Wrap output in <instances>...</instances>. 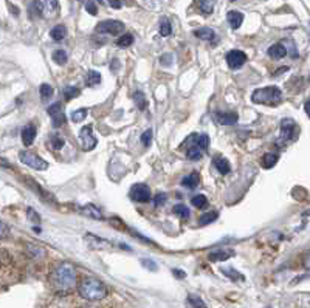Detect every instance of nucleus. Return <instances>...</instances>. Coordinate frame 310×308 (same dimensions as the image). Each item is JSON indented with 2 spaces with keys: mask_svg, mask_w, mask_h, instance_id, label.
Wrapping results in <instances>:
<instances>
[{
  "mask_svg": "<svg viewBox=\"0 0 310 308\" xmlns=\"http://www.w3.org/2000/svg\"><path fill=\"white\" fill-rule=\"evenodd\" d=\"M50 284L58 293L62 294L70 293L76 285V269L73 263L70 262L59 263L53 269V273L50 274Z\"/></svg>",
  "mask_w": 310,
  "mask_h": 308,
  "instance_id": "1",
  "label": "nucleus"
},
{
  "mask_svg": "<svg viewBox=\"0 0 310 308\" xmlns=\"http://www.w3.org/2000/svg\"><path fill=\"white\" fill-rule=\"evenodd\" d=\"M79 294L81 298L85 301L95 302V301H102L107 296V287L96 277H84L79 284Z\"/></svg>",
  "mask_w": 310,
  "mask_h": 308,
  "instance_id": "2",
  "label": "nucleus"
},
{
  "mask_svg": "<svg viewBox=\"0 0 310 308\" xmlns=\"http://www.w3.org/2000/svg\"><path fill=\"white\" fill-rule=\"evenodd\" d=\"M251 101L254 104H262V106H278L282 101V92L279 87L270 85L264 88H257L251 95Z\"/></svg>",
  "mask_w": 310,
  "mask_h": 308,
  "instance_id": "3",
  "label": "nucleus"
},
{
  "mask_svg": "<svg viewBox=\"0 0 310 308\" xmlns=\"http://www.w3.org/2000/svg\"><path fill=\"white\" fill-rule=\"evenodd\" d=\"M19 160L23 164H27L28 168L36 169V171H45V169H48V163L45 160H42L39 155H36V153L31 152V150H22L19 153Z\"/></svg>",
  "mask_w": 310,
  "mask_h": 308,
  "instance_id": "4",
  "label": "nucleus"
},
{
  "mask_svg": "<svg viewBox=\"0 0 310 308\" xmlns=\"http://www.w3.org/2000/svg\"><path fill=\"white\" fill-rule=\"evenodd\" d=\"M124 30V23L120 20H102L96 25V33L99 34H110V36H118Z\"/></svg>",
  "mask_w": 310,
  "mask_h": 308,
  "instance_id": "5",
  "label": "nucleus"
},
{
  "mask_svg": "<svg viewBox=\"0 0 310 308\" xmlns=\"http://www.w3.org/2000/svg\"><path fill=\"white\" fill-rule=\"evenodd\" d=\"M129 197H131L134 201L137 203H148L152 198L151 189L148 185L145 183H137L131 187V192H129Z\"/></svg>",
  "mask_w": 310,
  "mask_h": 308,
  "instance_id": "6",
  "label": "nucleus"
},
{
  "mask_svg": "<svg viewBox=\"0 0 310 308\" xmlns=\"http://www.w3.org/2000/svg\"><path fill=\"white\" fill-rule=\"evenodd\" d=\"M296 123L292 120V118H286L281 121V136H279V141L282 144H287L290 141H293L295 138V133H296Z\"/></svg>",
  "mask_w": 310,
  "mask_h": 308,
  "instance_id": "7",
  "label": "nucleus"
},
{
  "mask_svg": "<svg viewBox=\"0 0 310 308\" xmlns=\"http://www.w3.org/2000/svg\"><path fill=\"white\" fill-rule=\"evenodd\" d=\"M79 143H81V147L82 150L85 152H90V150H93L96 147V138L93 136L92 133V125H84L81 132H79Z\"/></svg>",
  "mask_w": 310,
  "mask_h": 308,
  "instance_id": "8",
  "label": "nucleus"
},
{
  "mask_svg": "<svg viewBox=\"0 0 310 308\" xmlns=\"http://www.w3.org/2000/svg\"><path fill=\"white\" fill-rule=\"evenodd\" d=\"M245 62H247V55H245L243 51H240V50H231V51H228V55H227V63L230 65V68L237 70V68H240L243 65Z\"/></svg>",
  "mask_w": 310,
  "mask_h": 308,
  "instance_id": "9",
  "label": "nucleus"
},
{
  "mask_svg": "<svg viewBox=\"0 0 310 308\" xmlns=\"http://www.w3.org/2000/svg\"><path fill=\"white\" fill-rule=\"evenodd\" d=\"M213 118L217 124H221V125H232L239 120L236 112H216L213 115Z\"/></svg>",
  "mask_w": 310,
  "mask_h": 308,
  "instance_id": "10",
  "label": "nucleus"
},
{
  "mask_svg": "<svg viewBox=\"0 0 310 308\" xmlns=\"http://www.w3.org/2000/svg\"><path fill=\"white\" fill-rule=\"evenodd\" d=\"M36 133H37V130H36V125H33V124H27L22 129V133H20V136H22V143L25 144V146H31L33 144V141H34V138H36Z\"/></svg>",
  "mask_w": 310,
  "mask_h": 308,
  "instance_id": "11",
  "label": "nucleus"
},
{
  "mask_svg": "<svg viewBox=\"0 0 310 308\" xmlns=\"http://www.w3.org/2000/svg\"><path fill=\"white\" fill-rule=\"evenodd\" d=\"M232 255H234V251H231V249H216L210 252L208 259L211 262H225L230 257H232Z\"/></svg>",
  "mask_w": 310,
  "mask_h": 308,
  "instance_id": "12",
  "label": "nucleus"
},
{
  "mask_svg": "<svg viewBox=\"0 0 310 308\" xmlns=\"http://www.w3.org/2000/svg\"><path fill=\"white\" fill-rule=\"evenodd\" d=\"M213 164H214V168L219 171V174H221V175H227V174H230V171H231L230 161H228L227 158L221 157V155L214 157V160H213Z\"/></svg>",
  "mask_w": 310,
  "mask_h": 308,
  "instance_id": "13",
  "label": "nucleus"
},
{
  "mask_svg": "<svg viewBox=\"0 0 310 308\" xmlns=\"http://www.w3.org/2000/svg\"><path fill=\"white\" fill-rule=\"evenodd\" d=\"M44 14L51 19V17H56L58 11H59V3L58 0H44Z\"/></svg>",
  "mask_w": 310,
  "mask_h": 308,
  "instance_id": "14",
  "label": "nucleus"
},
{
  "mask_svg": "<svg viewBox=\"0 0 310 308\" xmlns=\"http://www.w3.org/2000/svg\"><path fill=\"white\" fill-rule=\"evenodd\" d=\"M227 20H228L230 27L232 30H237L242 25V22H243V14H242V12H239V11H230L227 14Z\"/></svg>",
  "mask_w": 310,
  "mask_h": 308,
  "instance_id": "15",
  "label": "nucleus"
},
{
  "mask_svg": "<svg viewBox=\"0 0 310 308\" xmlns=\"http://www.w3.org/2000/svg\"><path fill=\"white\" fill-rule=\"evenodd\" d=\"M286 55H287V48L284 44H275L268 48V56L273 59H282L286 58Z\"/></svg>",
  "mask_w": 310,
  "mask_h": 308,
  "instance_id": "16",
  "label": "nucleus"
},
{
  "mask_svg": "<svg viewBox=\"0 0 310 308\" xmlns=\"http://www.w3.org/2000/svg\"><path fill=\"white\" fill-rule=\"evenodd\" d=\"M196 136H197V135H196ZM202 155H203V150L197 146L196 139H194V143L186 149V158H188V160H192V161H196V160H200Z\"/></svg>",
  "mask_w": 310,
  "mask_h": 308,
  "instance_id": "17",
  "label": "nucleus"
},
{
  "mask_svg": "<svg viewBox=\"0 0 310 308\" xmlns=\"http://www.w3.org/2000/svg\"><path fill=\"white\" fill-rule=\"evenodd\" d=\"M199 183H200V175L197 172H192L182 180V186H185L188 189H194L196 186H199Z\"/></svg>",
  "mask_w": 310,
  "mask_h": 308,
  "instance_id": "18",
  "label": "nucleus"
},
{
  "mask_svg": "<svg viewBox=\"0 0 310 308\" xmlns=\"http://www.w3.org/2000/svg\"><path fill=\"white\" fill-rule=\"evenodd\" d=\"M278 161H279V155H278V153H275V152H268V153H265V155L262 157V168L271 169Z\"/></svg>",
  "mask_w": 310,
  "mask_h": 308,
  "instance_id": "19",
  "label": "nucleus"
},
{
  "mask_svg": "<svg viewBox=\"0 0 310 308\" xmlns=\"http://www.w3.org/2000/svg\"><path fill=\"white\" fill-rule=\"evenodd\" d=\"M197 8L200 9V12L203 16H210L213 9H214V2L213 0H196Z\"/></svg>",
  "mask_w": 310,
  "mask_h": 308,
  "instance_id": "20",
  "label": "nucleus"
},
{
  "mask_svg": "<svg viewBox=\"0 0 310 308\" xmlns=\"http://www.w3.org/2000/svg\"><path fill=\"white\" fill-rule=\"evenodd\" d=\"M81 212H82L84 215L90 217V219H95V220H102V219H104V217H102V214H101V211L96 209V208L93 206V204H87V206H84V208L81 209Z\"/></svg>",
  "mask_w": 310,
  "mask_h": 308,
  "instance_id": "21",
  "label": "nucleus"
},
{
  "mask_svg": "<svg viewBox=\"0 0 310 308\" xmlns=\"http://www.w3.org/2000/svg\"><path fill=\"white\" fill-rule=\"evenodd\" d=\"M28 14H30L31 19L33 17H41L44 14V5H42V2H39V0H34V2H31L30 6H28Z\"/></svg>",
  "mask_w": 310,
  "mask_h": 308,
  "instance_id": "22",
  "label": "nucleus"
},
{
  "mask_svg": "<svg viewBox=\"0 0 310 308\" xmlns=\"http://www.w3.org/2000/svg\"><path fill=\"white\" fill-rule=\"evenodd\" d=\"M50 36H51V39H53V41H62V39H66V37H67V28H66V25H56V27L50 31Z\"/></svg>",
  "mask_w": 310,
  "mask_h": 308,
  "instance_id": "23",
  "label": "nucleus"
},
{
  "mask_svg": "<svg viewBox=\"0 0 310 308\" xmlns=\"http://www.w3.org/2000/svg\"><path fill=\"white\" fill-rule=\"evenodd\" d=\"M194 36L199 37V39H202V41H213L216 37V33H214L213 28L205 27V28H200L197 31H194Z\"/></svg>",
  "mask_w": 310,
  "mask_h": 308,
  "instance_id": "24",
  "label": "nucleus"
},
{
  "mask_svg": "<svg viewBox=\"0 0 310 308\" xmlns=\"http://www.w3.org/2000/svg\"><path fill=\"white\" fill-rule=\"evenodd\" d=\"M134 101L135 104L138 107V110L145 112L148 109V99H146V95L143 92H140V90H137V92L134 93Z\"/></svg>",
  "mask_w": 310,
  "mask_h": 308,
  "instance_id": "25",
  "label": "nucleus"
},
{
  "mask_svg": "<svg viewBox=\"0 0 310 308\" xmlns=\"http://www.w3.org/2000/svg\"><path fill=\"white\" fill-rule=\"evenodd\" d=\"M99 82H101V73H98L95 70H90L85 76V85L87 87H96Z\"/></svg>",
  "mask_w": 310,
  "mask_h": 308,
  "instance_id": "26",
  "label": "nucleus"
},
{
  "mask_svg": "<svg viewBox=\"0 0 310 308\" xmlns=\"http://www.w3.org/2000/svg\"><path fill=\"white\" fill-rule=\"evenodd\" d=\"M217 217H219V214H217L216 211L205 212V214H202V215H200V219H199V225H200V226H206V225H210V223H213V222H216V220H217Z\"/></svg>",
  "mask_w": 310,
  "mask_h": 308,
  "instance_id": "27",
  "label": "nucleus"
},
{
  "mask_svg": "<svg viewBox=\"0 0 310 308\" xmlns=\"http://www.w3.org/2000/svg\"><path fill=\"white\" fill-rule=\"evenodd\" d=\"M62 95H64V98H66V101H70V99H75V98L79 96V95H81V90L78 88V87H70V85H67V87H64Z\"/></svg>",
  "mask_w": 310,
  "mask_h": 308,
  "instance_id": "28",
  "label": "nucleus"
},
{
  "mask_svg": "<svg viewBox=\"0 0 310 308\" xmlns=\"http://www.w3.org/2000/svg\"><path fill=\"white\" fill-rule=\"evenodd\" d=\"M174 214L175 215H178L180 217V219H188V217H189V208L186 206V204H183V203H178V204H175V206H174Z\"/></svg>",
  "mask_w": 310,
  "mask_h": 308,
  "instance_id": "29",
  "label": "nucleus"
},
{
  "mask_svg": "<svg viewBox=\"0 0 310 308\" xmlns=\"http://www.w3.org/2000/svg\"><path fill=\"white\" fill-rule=\"evenodd\" d=\"M53 61L58 63V65H66L67 63V61H69V56H67V53L64 50H56V51H53Z\"/></svg>",
  "mask_w": 310,
  "mask_h": 308,
  "instance_id": "30",
  "label": "nucleus"
},
{
  "mask_svg": "<svg viewBox=\"0 0 310 308\" xmlns=\"http://www.w3.org/2000/svg\"><path fill=\"white\" fill-rule=\"evenodd\" d=\"M39 92H41V99L42 101H48L51 96L55 95V90H53V87H51L50 84H42L41 88H39Z\"/></svg>",
  "mask_w": 310,
  "mask_h": 308,
  "instance_id": "31",
  "label": "nucleus"
},
{
  "mask_svg": "<svg viewBox=\"0 0 310 308\" xmlns=\"http://www.w3.org/2000/svg\"><path fill=\"white\" fill-rule=\"evenodd\" d=\"M50 143H51V147H53L55 150H59V149H62V147H64V144H66V139H64V136H62V135L55 133V135H51Z\"/></svg>",
  "mask_w": 310,
  "mask_h": 308,
  "instance_id": "32",
  "label": "nucleus"
},
{
  "mask_svg": "<svg viewBox=\"0 0 310 308\" xmlns=\"http://www.w3.org/2000/svg\"><path fill=\"white\" fill-rule=\"evenodd\" d=\"M134 44V36L132 34H123L118 41H116V45L121 47V48H127V47H131Z\"/></svg>",
  "mask_w": 310,
  "mask_h": 308,
  "instance_id": "33",
  "label": "nucleus"
},
{
  "mask_svg": "<svg viewBox=\"0 0 310 308\" xmlns=\"http://www.w3.org/2000/svg\"><path fill=\"white\" fill-rule=\"evenodd\" d=\"M188 305H191L192 308H206V304L196 294H189L188 296Z\"/></svg>",
  "mask_w": 310,
  "mask_h": 308,
  "instance_id": "34",
  "label": "nucleus"
},
{
  "mask_svg": "<svg viewBox=\"0 0 310 308\" xmlns=\"http://www.w3.org/2000/svg\"><path fill=\"white\" fill-rule=\"evenodd\" d=\"M67 123V118H66V115H64L62 112H59V113H56V115H53V117H51V124H53V127H62L64 124Z\"/></svg>",
  "mask_w": 310,
  "mask_h": 308,
  "instance_id": "35",
  "label": "nucleus"
},
{
  "mask_svg": "<svg viewBox=\"0 0 310 308\" xmlns=\"http://www.w3.org/2000/svg\"><path fill=\"white\" fill-rule=\"evenodd\" d=\"M191 203H192V206H196V208L202 209V208L206 206V204H208V198H206L203 194H199V195H196V197H192Z\"/></svg>",
  "mask_w": 310,
  "mask_h": 308,
  "instance_id": "36",
  "label": "nucleus"
},
{
  "mask_svg": "<svg viewBox=\"0 0 310 308\" xmlns=\"http://www.w3.org/2000/svg\"><path fill=\"white\" fill-rule=\"evenodd\" d=\"M196 143H197V146H199L202 150H206V149L210 147V136L206 135V133L197 135V136H196Z\"/></svg>",
  "mask_w": 310,
  "mask_h": 308,
  "instance_id": "37",
  "label": "nucleus"
},
{
  "mask_svg": "<svg viewBox=\"0 0 310 308\" xmlns=\"http://www.w3.org/2000/svg\"><path fill=\"white\" fill-rule=\"evenodd\" d=\"M87 113H88L87 109H78V110H75L72 113V121L73 123H81V121H84L85 117H87Z\"/></svg>",
  "mask_w": 310,
  "mask_h": 308,
  "instance_id": "38",
  "label": "nucleus"
},
{
  "mask_svg": "<svg viewBox=\"0 0 310 308\" xmlns=\"http://www.w3.org/2000/svg\"><path fill=\"white\" fill-rule=\"evenodd\" d=\"M172 33V27H171V22L167 20V19H163L161 20V25H160V34L163 37H167Z\"/></svg>",
  "mask_w": 310,
  "mask_h": 308,
  "instance_id": "39",
  "label": "nucleus"
},
{
  "mask_svg": "<svg viewBox=\"0 0 310 308\" xmlns=\"http://www.w3.org/2000/svg\"><path fill=\"white\" fill-rule=\"evenodd\" d=\"M222 273L224 274H227L230 279H232V280H242L243 279V276L240 274V273H237L236 269H231V268H222Z\"/></svg>",
  "mask_w": 310,
  "mask_h": 308,
  "instance_id": "40",
  "label": "nucleus"
},
{
  "mask_svg": "<svg viewBox=\"0 0 310 308\" xmlns=\"http://www.w3.org/2000/svg\"><path fill=\"white\" fill-rule=\"evenodd\" d=\"M85 9H87L88 14H92V16L98 14V6H96V3L93 2V0H88V2L85 3Z\"/></svg>",
  "mask_w": 310,
  "mask_h": 308,
  "instance_id": "41",
  "label": "nucleus"
},
{
  "mask_svg": "<svg viewBox=\"0 0 310 308\" xmlns=\"http://www.w3.org/2000/svg\"><path fill=\"white\" fill-rule=\"evenodd\" d=\"M151 141H152V130L148 129L143 135H141V143H143V146L149 147L151 146Z\"/></svg>",
  "mask_w": 310,
  "mask_h": 308,
  "instance_id": "42",
  "label": "nucleus"
},
{
  "mask_svg": "<svg viewBox=\"0 0 310 308\" xmlns=\"http://www.w3.org/2000/svg\"><path fill=\"white\" fill-rule=\"evenodd\" d=\"M59 112H62V106L59 104V102H56V104L50 106V107L47 109V113L50 115V117H53V115H56V113H59Z\"/></svg>",
  "mask_w": 310,
  "mask_h": 308,
  "instance_id": "43",
  "label": "nucleus"
},
{
  "mask_svg": "<svg viewBox=\"0 0 310 308\" xmlns=\"http://www.w3.org/2000/svg\"><path fill=\"white\" fill-rule=\"evenodd\" d=\"M28 219H30L33 223H36V225L41 223V217L37 215V212H36L33 208H30V209H28Z\"/></svg>",
  "mask_w": 310,
  "mask_h": 308,
  "instance_id": "44",
  "label": "nucleus"
},
{
  "mask_svg": "<svg viewBox=\"0 0 310 308\" xmlns=\"http://www.w3.org/2000/svg\"><path fill=\"white\" fill-rule=\"evenodd\" d=\"M166 200H167V195L164 192H160V194H157V197H155V206H163Z\"/></svg>",
  "mask_w": 310,
  "mask_h": 308,
  "instance_id": "45",
  "label": "nucleus"
},
{
  "mask_svg": "<svg viewBox=\"0 0 310 308\" xmlns=\"http://www.w3.org/2000/svg\"><path fill=\"white\" fill-rule=\"evenodd\" d=\"M8 236H9V228L3 222H0V240L6 239Z\"/></svg>",
  "mask_w": 310,
  "mask_h": 308,
  "instance_id": "46",
  "label": "nucleus"
},
{
  "mask_svg": "<svg viewBox=\"0 0 310 308\" xmlns=\"http://www.w3.org/2000/svg\"><path fill=\"white\" fill-rule=\"evenodd\" d=\"M141 263H143V266H145V268H149L151 271H157V265H155L152 260H149V259H143V260H141Z\"/></svg>",
  "mask_w": 310,
  "mask_h": 308,
  "instance_id": "47",
  "label": "nucleus"
},
{
  "mask_svg": "<svg viewBox=\"0 0 310 308\" xmlns=\"http://www.w3.org/2000/svg\"><path fill=\"white\" fill-rule=\"evenodd\" d=\"M160 62L163 63L164 67L171 65V63H172V56H171L169 53H167V55H163V56H161V59H160Z\"/></svg>",
  "mask_w": 310,
  "mask_h": 308,
  "instance_id": "48",
  "label": "nucleus"
},
{
  "mask_svg": "<svg viewBox=\"0 0 310 308\" xmlns=\"http://www.w3.org/2000/svg\"><path fill=\"white\" fill-rule=\"evenodd\" d=\"M106 5H110L115 9H120L123 6V2L121 0H106Z\"/></svg>",
  "mask_w": 310,
  "mask_h": 308,
  "instance_id": "49",
  "label": "nucleus"
},
{
  "mask_svg": "<svg viewBox=\"0 0 310 308\" xmlns=\"http://www.w3.org/2000/svg\"><path fill=\"white\" fill-rule=\"evenodd\" d=\"M303 265H304V268H306V269H309V271H310V251H307V252L304 254Z\"/></svg>",
  "mask_w": 310,
  "mask_h": 308,
  "instance_id": "50",
  "label": "nucleus"
},
{
  "mask_svg": "<svg viewBox=\"0 0 310 308\" xmlns=\"http://www.w3.org/2000/svg\"><path fill=\"white\" fill-rule=\"evenodd\" d=\"M172 273L177 279H185L186 277V273L185 271H180V269H172Z\"/></svg>",
  "mask_w": 310,
  "mask_h": 308,
  "instance_id": "51",
  "label": "nucleus"
},
{
  "mask_svg": "<svg viewBox=\"0 0 310 308\" xmlns=\"http://www.w3.org/2000/svg\"><path fill=\"white\" fill-rule=\"evenodd\" d=\"M304 110H306V113H307V117L310 118V99L306 102V106H304Z\"/></svg>",
  "mask_w": 310,
  "mask_h": 308,
  "instance_id": "52",
  "label": "nucleus"
},
{
  "mask_svg": "<svg viewBox=\"0 0 310 308\" xmlns=\"http://www.w3.org/2000/svg\"><path fill=\"white\" fill-rule=\"evenodd\" d=\"M232 2H234V0H232Z\"/></svg>",
  "mask_w": 310,
  "mask_h": 308,
  "instance_id": "53",
  "label": "nucleus"
}]
</instances>
